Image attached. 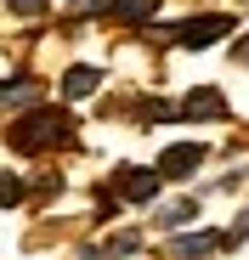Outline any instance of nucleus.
I'll return each instance as SVG.
<instances>
[{"instance_id":"3","label":"nucleus","mask_w":249,"mask_h":260,"mask_svg":"<svg viewBox=\"0 0 249 260\" xmlns=\"http://www.w3.org/2000/svg\"><path fill=\"white\" fill-rule=\"evenodd\" d=\"M113 198H119V204H153V198H159V176H153V170L124 164L119 181H113Z\"/></svg>"},{"instance_id":"11","label":"nucleus","mask_w":249,"mask_h":260,"mask_svg":"<svg viewBox=\"0 0 249 260\" xmlns=\"http://www.w3.org/2000/svg\"><path fill=\"white\" fill-rule=\"evenodd\" d=\"M23 198H28V181H23V176H12V170H0V204L12 209V204H23Z\"/></svg>"},{"instance_id":"9","label":"nucleus","mask_w":249,"mask_h":260,"mask_svg":"<svg viewBox=\"0 0 249 260\" xmlns=\"http://www.w3.org/2000/svg\"><path fill=\"white\" fill-rule=\"evenodd\" d=\"M97 85H102V74L79 62V68H68V74H63V96H68V102H79V96H91Z\"/></svg>"},{"instance_id":"10","label":"nucleus","mask_w":249,"mask_h":260,"mask_svg":"<svg viewBox=\"0 0 249 260\" xmlns=\"http://www.w3.org/2000/svg\"><path fill=\"white\" fill-rule=\"evenodd\" d=\"M187 221H198V198H176V204H164L159 209V226H187Z\"/></svg>"},{"instance_id":"1","label":"nucleus","mask_w":249,"mask_h":260,"mask_svg":"<svg viewBox=\"0 0 249 260\" xmlns=\"http://www.w3.org/2000/svg\"><path fill=\"white\" fill-rule=\"evenodd\" d=\"M68 130H74V119L63 113V108H34V113H23L6 136H12V147L17 153H46V147H63L68 142Z\"/></svg>"},{"instance_id":"4","label":"nucleus","mask_w":249,"mask_h":260,"mask_svg":"<svg viewBox=\"0 0 249 260\" xmlns=\"http://www.w3.org/2000/svg\"><path fill=\"white\" fill-rule=\"evenodd\" d=\"M204 164V147L198 142H176V147H164L159 164H153V176H170V181H187L193 170Z\"/></svg>"},{"instance_id":"7","label":"nucleus","mask_w":249,"mask_h":260,"mask_svg":"<svg viewBox=\"0 0 249 260\" xmlns=\"http://www.w3.org/2000/svg\"><path fill=\"white\" fill-rule=\"evenodd\" d=\"M215 249H221L215 232H193V238H176V243H170V260H210Z\"/></svg>"},{"instance_id":"2","label":"nucleus","mask_w":249,"mask_h":260,"mask_svg":"<svg viewBox=\"0 0 249 260\" xmlns=\"http://www.w3.org/2000/svg\"><path fill=\"white\" fill-rule=\"evenodd\" d=\"M221 34H232V17H227V12H204V17H187L170 40H181L187 51H204V46H215Z\"/></svg>"},{"instance_id":"6","label":"nucleus","mask_w":249,"mask_h":260,"mask_svg":"<svg viewBox=\"0 0 249 260\" xmlns=\"http://www.w3.org/2000/svg\"><path fill=\"white\" fill-rule=\"evenodd\" d=\"M181 119H227V102H221V91L198 85V91L181 102Z\"/></svg>"},{"instance_id":"12","label":"nucleus","mask_w":249,"mask_h":260,"mask_svg":"<svg viewBox=\"0 0 249 260\" xmlns=\"http://www.w3.org/2000/svg\"><path fill=\"white\" fill-rule=\"evenodd\" d=\"M6 6H12L17 17H40V12H46V6H51V0H6Z\"/></svg>"},{"instance_id":"5","label":"nucleus","mask_w":249,"mask_h":260,"mask_svg":"<svg viewBox=\"0 0 249 260\" xmlns=\"http://www.w3.org/2000/svg\"><path fill=\"white\" fill-rule=\"evenodd\" d=\"M40 91H46V85H40L34 74H23V79H6V85H0V113H12V108H28V102H40Z\"/></svg>"},{"instance_id":"13","label":"nucleus","mask_w":249,"mask_h":260,"mask_svg":"<svg viewBox=\"0 0 249 260\" xmlns=\"http://www.w3.org/2000/svg\"><path fill=\"white\" fill-rule=\"evenodd\" d=\"M102 254H136V232H119V238H113Z\"/></svg>"},{"instance_id":"15","label":"nucleus","mask_w":249,"mask_h":260,"mask_svg":"<svg viewBox=\"0 0 249 260\" xmlns=\"http://www.w3.org/2000/svg\"><path fill=\"white\" fill-rule=\"evenodd\" d=\"M170 113H176L170 102H142V119H170Z\"/></svg>"},{"instance_id":"17","label":"nucleus","mask_w":249,"mask_h":260,"mask_svg":"<svg viewBox=\"0 0 249 260\" xmlns=\"http://www.w3.org/2000/svg\"><path fill=\"white\" fill-rule=\"evenodd\" d=\"M79 260H102V254H97V249H85V254H79Z\"/></svg>"},{"instance_id":"14","label":"nucleus","mask_w":249,"mask_h":260,"mask_svg":"<svg viewBox=\"0 0 249 260\" xmlns=\"http://www.w3.org/2000/svg\"><path fill=\"white\" fill-rule=\"evenodd\" d=\"M243 238H249V209H243V215H238V221L227 226V238H221V243H243Z\"/></svg>"},{"instance_id":"16","label":"nucleus","mask_w":249,"mask_h":260,"mask_svg":"<svg viewBox=\"0 0 249 260\" xmlns=\"http://www.w3.org/2000/svg\"><path fill=\"white\" fill-rule=\"evenodd\" d=\"M232 57H238V62H249V34H243L238 46H232Z\"/></svg>"},{"instance_id":"8","label":"nucleus","mask_w":249,"mask_h":260,"mask_svg":"<svg viewBox=\"0 0 249 260\" xmlns=\"http://www.w3.org/2000/svg\"><path fill=\"white\" fill-rule=\"evenodd\" d=\"M159 0H108V17L113 23H153Z\"/></svg>"}]
</instances>
